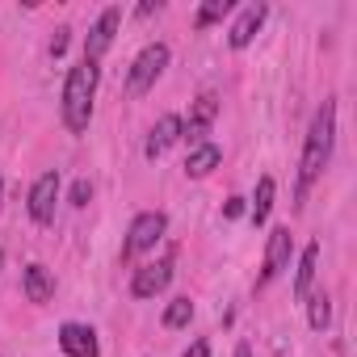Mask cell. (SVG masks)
<instances>
[{"instance_id": "cell-5", "label": "cell", "mask_w": 357, "mask_h": 357, "mask_svg": "<svg viewBox=\"0 0 357 357\" xmlns=\"http://www.w3.org/2000/svg\"><path fill=\"white\" fill-rule=\"evenodd\" d=\"M118 26H122V9H118V5H109V9L97 17V26L89 30V38H84V59H89V63H97V59L114 47Z\"/></svg>"}, {"instance_id": "cell-20", "label": "cell", "mask_w": 357, "mask_h": 357, "mask_svg": "<svg viewBox=\"0 0 357 357\" xmlns=\"http://www.w3.org/2000/svg\"><path fill=\"white\" fill-rule=\"evenodd\" d=\"M89 198H93V185L89 181H76L72 185V206H89Z\"/></svg>"}, {"instance_id": "cell-18", "label": "cell", "mask_w": 357, "mask_h": 357, "mask_svg": "<svg viewBox=\"0 0 357 357\" xmlns=\"http://www.w3.org/2000/svg\"><path fill=\"white\" fill-rule=\"evenodd\" d=\"M190 319H194V303L190 298H172L164 307V328H190Z\"/></svg>"}, {"instance_id": "cell-22", "label": "cell", "mask_w": 357, "mask_h": 357, "mask_svg": "<svg viewBox=\"0 0 357 357\" xmlns=\"http://www.w3.org/2000/svg\"><path fill=\"white\" fill-rule=\"evenodd\" d=\"M68 34H72V30H59V34L51 38V55H55V59H59V55L68 51Z\"/></svg>"}, {"instance_id": "cell-1", "label": "cell", "mask_w": 357, "mask_h": 357, "mask_svg": "<svg viewBox=\"0 0 357 357\" xmlns=\"http://www.w3.org/2000/svg\"><path fill=\"white\" fill-rule=\"evenodd\" d=\"M332 139H336V101H324L315 109V122L307 130V147H303V164H298V202L307 198V190L319 181V172L332 160Z\"/></svg>"}, {"instance_id": "cell-2", "label": "cell", "mask_w": 357, "mask_h": 357, "mask_svg": "<svg viewBox=\"0 0 357 357\" xmlns=\"http://www.w3.org/2000/svg\"><path fill=\"white\" fill-rule=\"evenodd\" d=\"M93 97H97V63L80 59L68 80H63V97H59V109H63V126L72 135H84L89 122H93Z\"/></svg>"}, {"instance_id": "cell-6", "label": "cell", "mask_w": 357, "mask_h": 357, "mask_svg": "<svg viewBox=\"0 0 357 357\" xmlns=\"http://www.w3.org/2000/svg\"><path fill=\"white\" fill-rule=\"evenodd\" d=\"M168 282H172V257H160V261L135 269V278H130V294H135V298H155Z\"/></svg>"}, {"instance_id": "cell-3", "label": "cell", "mask_w": 357, "mask_h": 357, "mask_svg": "<svg viewBox=\"0 0 357 357\" xmlns=\"http://www.w3.org/2000/svg\"><path fill=\"white\" fill-rule=\"evenodd\" d=\"M164 68H168V47L164 43H151V47H143L139 55H135V63H130V76H126V93L130 97H143L160 76H164Z\"/></svg>"}, {"instance_id": "cell-13", "label": "cell", "mask_w": 357, "mask_h": 357, "mask_svg": "<svg viewBox=\"0 0 357 357\" xmlns=\"http://www.w3.org/2000/svg\"><path fill=\"white\" fill-rule=\"evenodd\" d=\"M315 269H319V240H311L303 248V257H298V273H294V298L298 303H307L311 282H315Z\"/></svg>"}, {"instance_id": "cell-7", "label": "cell", "mask_w": 357, "mask_h": 357, "mask_svg": "<svg viewBox=\"0 0 357 357\" xmlns=\"http://www.w3.org/2000/svg\"><path fill=\"white\" fill-rule=\"evenodd\" d=\"M55 202H59V172H43L30 190V219L47 227L55 219Z\"/></svg>"}, {"instance_id": "cell-21", "label": "cell", "mask_w": 357, "mask_h": 357, "mask_svg": "<svg viewBox=\"0 0 357 357\" xmlns=\"http://www.w3.org/2000/svg\"><path fill=\"white\" fill-rule=\"evenodd\" d=\"M185 357H211V340H206V336H198V340L185 349Z\"/></svg>"}, {"instance_id": "cell-19", "label": "cell", "mask_w": 357, "mask_h": 357, "mask_svg": "<svg viewBox=\"0 0 357 357\" xmlns=\"http://www.w3.org/2000/svg\"><path fill=\"white\" fill-rule=\"evenodd\" d=\"M227 13H231V0H206V5L198 9V17H194V26H198V30H206V26L223 22Z\"/></svg>"}, {"instance_id": "cell-8", "label": "cell", "mask_w": 357, "mask_h": 357, "mask_svg": "<svg viewBox=\"0 0 357 357\" xmlns=\"http://www.w3.org/2000/svg\"><path fill=\"white\" fill-rule=\"evenodd\" d=\"M215 118H219V97L215 93H202L194 101V109H190V126H181V139H190V147H202Z\"/></svg>"}, {"instance_id": "cell-14", "label": "cell", "mask_w": 357, "mask_h": 357, "mask_svg": "<svg viewBox=\"0 0 357 357\" xmlns=\"http://www.w3.org/2000/svg\"><path fill=\"white\" fill-rule=\"evenodd\" d=\"M22 286H26V298L30 303H51L55 298V278H51L47 265H30L26 278H22Z\"/></svg>"}, {"instance_id": "cell-15", "label": "cell", "mask_w": 357, "mask_h": 357, "mask_svg": "<svg viewBox=\"0 0 357 357\" xmlns=\"http://www.w3.org/2000/svg\"><path fill=\"white\" fill-rule=\"evenodd\" d=\"M219 164H223V151H219L215 143H202V147H194V151H190L185 172H190V176H211Z\"/></svg>"}, {"instance_id": "cell-12", "label": "cell", "mask_w": 357, "mask_h": 357, "mask_svg": "<svg viewBox=\"0 0 357 357\" xmlns=\"http://www.w3.org/2000/svg\"><path fill=\"white\" fill-rule=\"evenodd\" d=\"M181 126H185V122L176 118V114H164V118L151 126V135H147V147H143V151H147L151 160H155V155H164L176 139H181Z\"/></svg>"}, {"instance_id": "cell-23", "label": "cell", "mask_w": 357, "mask_h": 357, "mask_svg": "<svg viewBox=\"0 0 357 357\" xmlns=\"http://www.w3.org/2000/svg\"><path fill=\"white\" fill-rule=\"evenodd\" d=\"M223 215H227V219H240V215H244V198H231V202L223 206Z\"/></svg>"}, {"instance_id": "cell-17", "label": "cell", "mask_w": 357, "mask_h": 357, "mask_svg": "<svg viewBox=\"0 0 357 357\" xmlns=\"http://www.w3.org/2000/svg\"><path fill=\"white\" fill-rule=\"evenodd\" d=\"M307 303H311V311H307V319H311V328L315 332H324L328 324H332V298L319 290V294H307Z\"/></svg>"}, {"instance_id": "cell-11", "label": "cell", "mask_w": 357, "mask_h": 357, "mask_svg": "<svg viewBox=\"0 0 357 357\" xmlns=\"http://www.w3.org/2000/svg\"><path fill=\"white\" fill-rule=\"evenodd\" d=\"M265 17H269V9L265 5H248L240 17H236V26H231V34H227V43L236 47V51H244L252 38H257V30L265 26Z\"/></svg>"}, {"instance_id": "cell-10", "label": "cell", "mask_w": 357, "mask_h": 357, "mask_svg": "<svg viewBox=\"0 0 357 357\" xmlns=\"http://www.w3.org/2000/svg\"><path fill=\"white\" fill-rule=\"evenodd\" d=\"M59 344H63L68 357H101L97 332L84 328V324H63V328H59Z\"/></svg>"}, {"instance_id": "cell-16", "label": "cell", "mask_w": 357, "mask_h": 357, "mask_svg": "<svg viewBox=\"0 0 357 357\" xmlns=\"http://www.w3.org/2000/svg\"><path fill=\"white\" fill-rule=\"evenodd\" d=\"M269 211H273V176L265 172L257 181V198H252V223H265Z\"/></svg>"}, {"instance_id": "cell-4", "label": "cell", "mask_w": 357, "mask_h": 357, "mask_svg": "<svg viewBox=\"0 0 357 357\" xmlns=\"http://www.w3.org/2000/svg\"><path fill=\"white\" fill-rule=\"evenodd\" d=\"M164 231H168V219H164L160 211L135 215V223H130V231H126V244H122V257H143V252H151V248L164 240Z\"/></svg>"}, {"instance_id": "cell-9", "label": "cell", "mask_w": 357, "mask_h": 357, "mask_svg": "<svg viewBox=\"0 0 357 357\" xmlns=\"http://www.w3.org/2000/svg\"><path fill=\"white\" fill-rule=\"evenodd\" d=\"M290 248H294V240H290V227H273L269 231V244H265V269H261V286L265 282H273L286 265H290Z\"/></svg>"}, {"instance_id": "cell-25", "label": "cell", "mask_w": 357, "mask_h": 357, "mask_svg": "<svg viewBox=\"0 0 357 357\" xmlns=\"http://www.w3.org/2000/svg\"><path fill=\"white\" fill-rule=\"evenodd\" d=\"M0 194H5V185H0Z\"/></svg>"}, {"instance_id": "cell-24", "label": "cell", "mask_w": 357, "mask_h": 357, "mask_svg": "<svg viewBox=\"0 0 357 357\" xmlns=\"http://www.w3.org/2000/svg\"><path fill=\"white\" fill-rule=\"evenodd\" d=\"M236 357H252V344H248V340H240V344H236Z\"/></svg>"}]
</instances>
